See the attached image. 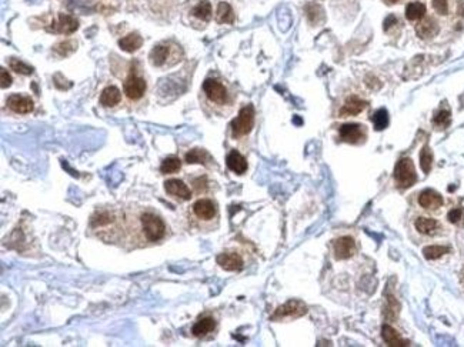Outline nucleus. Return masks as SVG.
Listing matches in <instances>:
<instances>
[{
  "label": "nucleus",
  "mask_w": 464,
  "mask_h": 347,
  "mask_svg": "<svg viewBox=\"0 0 464 347\" xmlns=\"http://www.w3.org/2000/svg\"><path fill=\"white\" fill-rule=\"evenodd\" d=\"M140 223H141L143 234L149 242H159L165 238L166 225L157 214L150 212L145 213L140 217Z\"/></svg>",
  "instance_id": "f257e3e1"
},
{
  "label": "nucleus",
  "mask_w": 464,
  "mask_h": 347,
  "mask_svg": "<svg viewBox=\"0 0 464 347\" xmlns=\"http://www.w3.org/2000/svg\"><path fill=\"white\" fill-rule=\"evenodd\" d=\"M253 124H255V107L252 104H247L239 112L237 117L230 124L233 137L248 135L253 129Z\"/></svg>",
  "instance_id": "f03ea898"
},
{
  "label": "nucleus",
  "mask_w": 464,
  "mask_h": 347,
  "mask_svg": "<svg viewBox=\"0 0 464 347\" xmlns=\"http://www.w3.org/2000/svg\"><path fill=\"white\" fill-rule=\"evenodd\" d=\"M395 180L397 186L401 189H407V187L413 186L417 180V174H416V169H414L413 160L404 157L401 160L397 161L395 167Z\"/></svg>",
  "instance_id": "7ed1b4c3"
},
{
  "label": "nucleus",
  "mask_w": 464,
  "mask_h": 347,
  "mask_svg": "<svg viewBox=\"0 0 464 347\" xmlns=\"http://www.w3.org/2000/svg\"><path fill=\"white\" fill-rule=\"evenodd\" d=\"M307 313V307L303 302L300 300H290L286 304L280 306L274 315L272 316V320H284V319H297Z\"/></svg>",
  "instance_id": "20e7f679"
},
{
  "label": "nucleus",
  "mask_w": 464,
  "mask_h": 347,
  "mask_svg": "<svg viewBox=\"0 0 464 347\" xmlns=\"http://www.w3.org/2000/svg\"><path fill=\"white\" fill-rule=\"evenodd\" d=\"M338 133H340V139L350 144H359L366 140L364 127L359 123H346L343 126H340Z\"/></svg>",
  "instance_id": "39448f33"
},
{
  "label": "nucleus",
  "mask_w": 464,
  "mask_h": 347,
  "mask_svg": "<svg viewBox=\"0 0 464 347\" xmlns=\"http://www.w3.org/2000/svg\"><path fill=\"white\" fill-rule=\"evenodd\" d=\"M203 90L204 93H206V96L209 97V100L216 103V104H224V103L227 102V90L216 79L204 80Z\"/></svg>",
  "instance_id": "423d86ee"
},
{
  "label": "nucleus",
  "mask_w": 464,
  "mask_h": 347,
  "mask_svg": "<svg viewBox=\"0 0 464 347\" xmlns=\"http://www.w3.org/2000/svg\"><path fill=\"white\" fill-rule=\"evenodd\" d=\"M146 80L136 75H130L123 84V90L130 100H139L140 97L146 93Z\"/></svg>",
  "instance_id": "0eeeda50"
},
{
  "label": "nucleus",
  "mask_w": 464,
  "mask_h": 347,
  "mask_svg": "<svg viewBox=\"0 0 464 347\" xmlns=\"http://www.w3.org/2000/svg\"><path fill=\"white\" fill-rule=\"evenodd\" d=\"M333 250H334V257L337 260H346L354 254L356 251V243L354 239L350 236H343L334 240L333 244Z\"/></svg>",
  "instance_id": "6e6552de"
},
{
  "label": "nucleus",
  "mask_w": 464,
  "mask_h": 347,
  "mask_svg": "<svg viewBox=\"0 0 464 347\" xmlns=\"http://www.w3.org/2000/svg\"><path fill=\"white\" fill-rule=\"evenodd\" d=\"M7 107L10 110H13L14 113H19V115H27L33 112V100L29 96H23V95H12V96L7 97L6 100Z\"/></svg>",
  "instance_id": "1a4fd4ad"
},
{
  "label": "nucleus",
  "mask_w": 464,
  "mask_h": 347,
  "mask_svg": "<svg viewBox=\"0 0 464 347\" xmlns=\"http://www.w3.org/2000/svg\"><path fill=\"white\" fill-rule=\"evenodd\" d=\"M165 190L173 197H177L180 200H190L191 192L187 187L185 181L179 179H170L165 183Z\"/></svg>",
  "instance_id": "9d476101"
},
{
  "label": "nucleus",
  "mask_w": 464,
  "mask_h": 347,
  "mask_svg": "<svg viewBox=\"0 0 464 347\" xmlns=\"http://www.w3.org/2000/svg\"><path fill=\"white\" fill-rule=\"evenodd\" d=\"M366 107H367V102L362 100L360 97L351 96L346 100V103L343 104V107L338 110V116H340V117L357 116L360 115Z\"/></svg>",
  "instance_id": "9b49d317"
},
{
  "label": "nucleus",
  "mask_w": 464,
  "mask_h": 347,
  "mask_svg": "<svg viewBox=\"0 0 464 347\" xmlns=\"http://www.w3.org/2000/svg\"><path fill=\"white\" fill-rule=\"evenodd\" d=\"M216 260L217 264L227 271H237V270H242L243 267L242 257L237 253H222L217 256Z\"/></svg>",
  "instance_id": "f8f14e48"
},
{
  "label": "nucleus",
  "mask_w": 464,
  "mask_h": 347,
  "mask_svg": "<svg viewBox=\"0 0 464 347\" xmlns=\"http://www.w3.org/2000/svg\"><path fill=\"white\" fill-rule=\"evenodd\" d=\"M79 27V23L77 20L70 16V14H59L58 22L53 25V32L56 33H63V34H72L75 33Z\"/></svg>",
  "instance_id": "ddd939ff"
},
{
  "label": "nucleus",
  "mask_w": 464,
  "mask_h": 347,
  "mask_svg": "<svg viewBox=\"0 0 464 347\" xmlns=\"http://www.w3.org/2000/svg\"><path fill=\"white\" fill-rule=\"evenodd\" d=\"M419 205L424 209H439L443 206V197L441 194L437 192H434L432 189H427V190H423L420 193L419 196Z\"/></svg>",
  "instance_id": "4468645a"
},
{
  "label": "nucleus",
  "mask_w": 464,
  "mask_h": 347,
  "mask_svg": "<svg viewBox=\"0 0 464 347\" xmlns=\"http://www.w3.org/2000/svg\"><path fill=\"white\" fill-rule=\"evenodd\" d=\"M193 212L202 220H211L216 216V206L211 200L200 199L193 206Z\"/></svg>",
  "instance_id": "2eb2a0df"
},
{
  "label": "nucleus",
  "mask_w": 464,
  "mask_h": 347,
  "mask_svg": "<svg viewBox=\"0 0 464 347\" xmlns=\"http://www.w3.org/2000/svg\"><path fill=\"white\" fill-rule=\"evenodd\" d=\"M382 336L383 340L387 343V346L390 347H406L410 346V343L406 339H403L400 334L396 332L395 328L388 324H384L382 327Z\"/></svg>",
  "instance_id": "dca6fc26"
},
{
  "label": "nucleus",
  "mask_w": 464,
  "mask_h": 347,
  "mask_svg": "<svg viewBox=\"0 0 464 347\" xmlns=\"http://www.w3.org/2000/svg\"><path fill=\"white\" fill-rule=\"evenodd\" d=\"M226 165H227V167H229L231 172H235L237 174H243L247 170V161H246V159L237 150H231L227 154Z\"/></svg>",
  "instance_id": "f3484780"
},
{
  "label": "nucleus",
  "mask_w": 464,
  "mask_h": 347,
  "mask_svg": "<svg viewBox=\"0 0 464 347\" xmlns=\"http://www.w3.org/2000/svg\"><path fill=\"white\" fill-rule=\"evenodd\" d=\"M170 56V47L167 45H157L154 46L149 54V59H150V63L156 67H160L167 62V59Z\"/></svg>",
  "instance_id": "a211bd4d"
},
{
  "label": "nucleus",
  "mask_w": 464,
  "mask_h": 347,
  "mask_svg": "<svg viewBox=\"0 0 464 347\" xmlns=\"http://www.w3.org/2000/svg\"><path fill=\"white\" fill-rule=\"evenodd\" d=\"M120 100L121 93L116 86H108L100 95V104L104 107H113L116 104H119Z\"/></svg>",
  "instance_id": "6ab92c4d"
},
{
  "label": "nucleus",
  "mask_w": 464,
  "mask_h": 347,
  "mask_svg": "<svg viewBox=\"0 0 464 347\" xmlns=\"http://www.w3.org/2000/svg\"><path fill=\"white\" fill-rule=\"evenodd\" d=\"M141 45H143V39L137 33H130V34L119 40V46H120L121 50L128 51V53H133V51L139 50Z\"/></svg>",
  "instance_id": "aec40b11"
},
{
  "label": "nucleus",
  "mask_w": 464,
  "mask_h": 347,
  "mask_svg": "<svg viewBox=\"0 0 464 347\" xmlns=\"http://www.w3.org/2000/svg\"><path fill=\"white\" fill-rule=\"evenodd\" d=\"M416 32L421 39H430L439 33V26L433 19L421 20L419 25L416 26Z\"/></svg>",
  "instance_id": "412c9836"
},
{
  "label": "nucleus",
  "mask_w": 464,
  "mask_h": 347,
  "mask_svg": "<svg viewBox=\"0 0 464 347\" xmlns=\"http://www.w3.org/2000/svg\"><path fill=\"white\" fill-rule=\"evenodd\" d=\"M215 327H216V321H215V319H211V317H203V319H200V320L193 326L191 333L194 334L196 337H200V336H204V334L213 332Z\"/></svg>",
  "instance_id": "4be33fe9"
},
{
  "label": "nucleus",
  "mask_w": 464,
  "mask_h": 347,
  "mask_svg": "<svg viewBox=\"0 0 464 347\" xmlns=\"http://www.w3.org/2000/svg\"><path fill=\"white\" fill-rule=\"evenodd\" d=\"M399 312H400V304L396 300L395 296L388 295L386 299V306H384V319L387 321H395L399 317Z\"/></svg>",
  "instance_id": "5701e85b"
},
{
  "label": "nucleus",
  "mask_w": 464,
  "mask_h": 347,
  "mask_svg": "<svg viewBox=\"0 0 464 347\" xmlns=\"http://www.w3.org/2000/svg\"><path fill=\"white\" fill-rule=\"evenodd\" d=\"M416 229L419 233L421 234H433L434 231L439 229V223H437V220H434V218H430V217H419L416 220Z\"/></svg>",
  "instance_id": "b1692460"
},
{
  "label": "nucleus",
  "mask_w": 464,
  "mask_h": 347,
  "mask_svg": "<svg viewBox=\"0 0 464 347\" xmlns=\"http://www.w3.org/2000/svg\"><path fill=\"white\" fill-rule=\"evenodd\" d=\"M426 14V6L420 2H412L408 3L406 7V19L410 22L414 20H420L424 17Z\"/></svg>",
  "instance_id": "393cba45"
},
{
  "label": "nucleus",
  "mask_w": 464,
  "mask_h": 347,
  "mask_svg": "<svg viewBox=\"0 0 464 347\" xmlns=\"http://www.w3.org/2000/svg\"><path fill=\"white\" fill-rule=\"evenodd\" d=\"M217 22L219 23H227L231 25L235 22V13L229 3L226 2H220L217 6Z\"/></svg>",
  "instance_id": "a878e982"
},
{
  "label": "nucleus",
  "mask_w": 464,
  "mask_h": 347,
  "mask_svg": "<svg viewBox=\"0 0 464 347\" xmlns=\"http://www.w3.org/2000/svg\"><path fill=\"white\" fill-rule=\"evenodd\" d=\"M207 160H210V156L203 149H193L186 153V163H189V165H194V163L206 165Z\"/></svg>",
  "instance_id": "bb28decb"
},
{
  "label": "nucleus",
  "mask_w": 464,
  "mask_h": 347,
  "mask_svg": "<svg viewBox=\"0 0 464 347\" xmlns=\"http://www.w3.org/2000/svg\"><path fill=\"white\" fill-rule=\"evenodd\" d=\"M193 14L203 22H209L211 19V5L209 0H200L193 9Z\"/></svg>",
  "instance_id": "cd10ccee"
},
{
  "label": "nucleus",
  "mask_w": 464,
  "mask_h": 347,
  "mask_svg": "<svg viewBox=\"0 0 464 347\" xmlns=\"http://www.w3.org/2000/svg\"><path fill=\"white\" fill-rule=\"evenodd\" d=\"M180 167H182V161L179 157H174V156H170V157H167L165 160L162 161V165H160V172L163 174H173L176 173L180 170Z\"/></svg>",
  "instance_id": "c85d7f7f"
},
{
  "label": "nucleus",
  "mask_w": 464,
  "mask_h": 347,
  "mask_svg": "<svg viewBox=\"0 0 464 347\" xmlns=\"http://www.w3.org/2000/svg\"><path fill=\"white\" fill-rule=\"evenodd\" d=\"M420 166H421L424 173L426 174L430 173V170H432L433 166V153L427 144L421 149V152H420Z\"/></svg>",
  "instance_id": "c756f323"
},
{
  "label": "nucleus",
  "mask_w": 464,
  "mask_h": 347,
  "mask_svg": "<svg viewBox=\"0 0 464 347\" xmlns=\"http://www.w3.org/2000/svg\"><path fill=\"white\" fill-rule=\"evenodd\" d=\"M449 251H450V249L445 247V246H427L423 250V254H424L427 260H436V259H440Z\"/></svg>",
  "instance_id": "7c9ffc66"
},
{
  "label": "nucleus",
  "mask_w": 464,
  "mask_h": 347,
  "mask_svg": "<svg viewBox=\"0 0 464 347\" xmlns=\"http://www.w3.org/2000/svg\"><path fill=\"white\" fill-rule=\"evenodd\" d=\"M371 120H373V124H374V129L376 130H384V129L387 127L388 124V113L386 109H380L376 112L373 117H371Z\"/></svg>",
  "instance_id": "2f4dec72"
},
{
  "label": "nucleus",
  "mask_w": 464,
  "mask_h": 347,
  "mask_svg": "<svg viewBox=\"0 0 464 347\" xmlns=\"http://www.w3.org/2000/svg\"><path fill=\"white\" fill-rule=\"evenodd\" d=\"M9 66H10L12 70H14L16 73H20V75H25V76H29V75L33 73L32 66L26 64L25 62H22L19 59H10L9 60Z\"/></svg>",
  "instance_id": "473e14b6"
},
{
  "label": "nucleus",
  "mask_w": 464,
  "mask_h": 347,
  "mask_svg": "<svg viewBox=\"0 0 464 347\" xmlns=\"http://www.w3.org/2000/svg\"><path fill=\"white\" fill-rule=\"evenodd\" d=\"M450 120H452L450 110H440L439 113L433 117V124L440 129H445L450 124Z\"/></svg>",
  "instance_id": "72a5a7b5"
},
{
  "label": "nucleus",
  "mask_w": 464,
  "mask_h": 347,
  "mask_svg": "<svg viewBox=\"0 0 464 347\" xmlns=\"http://www.w3.org/2000/svg\"><path fill=\"white\" fill-rule=\"evenodd\" d=\"M112 220H113V216L110 214L109 212H97L92 217V226L96 227V229H99V227H102V226H106L109 223H112Z\"/></svg>",
  "instance_id": "f704fd0d"
},
{
  "label": "nucleus",
  "mask_w": 464,
  "mask_h": 347,
  "mask_svg": "<svg viewBox=\"0 0 464 347\" xmlns=\"http://www.w3.org/2000/svg\"><path fill=\"white\" fill-rule=\"evenodd\" d=\"M306 12H307V17L309 20L312 22V23H317V19H318V14L322 12V9L317 6V5H314V3H310L309 6L306 7Z\"/></svg>",
  "instance_id": "c9c22d12"
},
{
  "label": "nucleus",
  "mask_w": 464,
  "mask_h": 347,
  "mask_svg": "<svg viewBox=\"0 0 464 347\" xmlns=\"http://www.w3.org/2000/svg\"><path fill=\"white\" fill-rule=\"evenodd\" d=\"M433 7L439 14H447V12H449L447 0H433Z\"/></svg>",
  "instance_id": "e433bc0d"
},
{
  "label": "nucleus",
  "mask_w": 464,
  "mask_h": 347,
  "mask_svg": "<svg viewBox=\"0 0 464 347\" xmlns=\"http://www.w3.org/2000/svg\"><path fill=\"white\" fill-rule=\"evenodd\" d=\"M66 47H70V50L73 51L75 50V47H76V43H73V42H63V43H59L56 46V51H58L59 54H62V56H66V54H69L70 51H67Z\"/></svg>",
  "instance_id": "4c0bfd02"
},
{
  "label": "nucleus",
  "mask_w": 464,
  "mask_h": 347,
  "mask_svg": "<svg viewBox=\"0 0 464 347\" xmlns=\"http://www.w3.org/2000/svg\"><path fill=\"white\" fill-rule=\"evenodd\" d=\"M0 79H2V83H0L2 89H7V87L12 86L13 79L12 76L9 75V71H7L6 69H2V70H0Z\"/></svg>",
  "instance_id": "58836bf2"
},
{
  "label": "nucleus",
  "mask_w": 464,
  "mask_h": 347,
  "mask_svg": "<svg viewBox=\"0 0 464 347\" xmlns=\"http://www.w3.org/2000/svg\"><path fill=\"white\" fill-rule=\"evenodd\" d=\"M461 217H463V210L461 209H453L447 214V218H449L450 223H458Z\"/></svg>",
  "instance_id": "ea45409f"
},
{
  "label": "nucleus",
  "mask_w": 464,
  "mask_h": 347,
  "mask_svg": "<svg viewBox=\"0 0 464 347\" xmlns=\"http://www.w3.org/2000/svg\"><path fill=\"white\" fill-rule=\"evenodd\" d=\"M397 23H399V20H397V17H396L395 14H388L387 17H386V20H384V26H383V29L387 32L391 26L397 25Z\"/></svg>",
  "instance_id": "a19ab883"
},
{
  "label": "nucleus",
  "mask_w": 464,
  "mask_h": 347,
  "mask_svg": "<svg viewBox=\"0 0 464 347\" xmlns=\"http://www.w3.org/2000/svg\"><path fill=\"white\" fill-rule=\"evenodd\" d=\"M374 82H379V79L374 76H369L367 77V82H366V84H367V86H369L371 90H379L380 87H382V86H380V84H374Z\"/></svg>",
  "instance_id": "79ce46f5"
},
{
  "label": "nucleus",
  "mask_w": 464,
  "mask_h": 347,
  "mask_svg": "<svg viewBox=\"0 0 464 347\" xmlns=\"http://www.w3.org/2000/svg\"><path fill=\"white\" fill-rule=\"evenodd\" d=\"M384 2H386V3H388V5H395V3H397L399 0H384Z\"/></svg>",
  "instance_id": "37998d69"
},
{
  "label": "nucleus",
  "mask_w": 464,
  "mask_h": 347,
  "mask_svg": "<svg viewBox=\"0 0 464 347\" xmlns=\"http://www.w3.org/2000/svg\"><path fill=\"white\" fill-rule=\"evenodd\" d=\"M463 280H464V270H463Z\"/></svg>",
  "instance_id": "c03bdc74"
}]
</instances>
